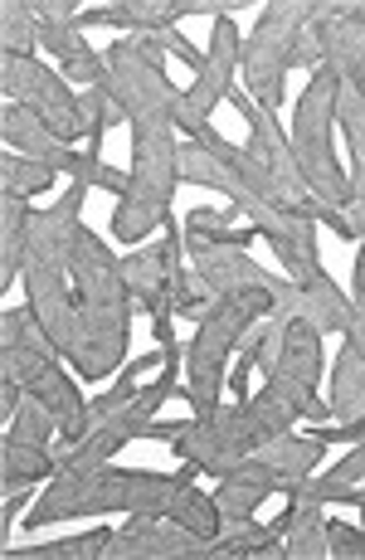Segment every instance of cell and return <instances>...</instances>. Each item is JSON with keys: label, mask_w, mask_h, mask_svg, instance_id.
I'll return each mask as SVG.
<instances>
[{"label": "cell", "mask_w": 365, "mask_h": 560, "mask_svg": "<svg viewBox=\"0 0 365 560\" xmlns=\"http://www.w3.org/2000/svg\"><path fill=\"white\" fill-rule=\"evenodd\" d=\"M73 288V347L69 361L79 381H103L117 365H127V331H132V293L122 278V258H117L98 234L83 224L79 244H73L69 264Z\"/></svg>", "instance_id": "1"}, {"label": "cell", "mask_w": 365, "mask_h": 560, "mask_svg": "<svg viewBox=\"0 0 365 560\" xmlns=\"http://www.w3.org/2000/svg\"><path fill=\"white\" fill-rule=\"evenodd\" d=\"M200 468L186 463L180 472H152V468H117V463H98V468H73L54 472V482L35 498V512L25 516L30 532H45L54 522L69 516H166L170 498L180 482H196Z\"/></svg>", "instance_id": "2"}, {"label": "cell", "mask_w": 365, "mask_h": 560, "mask_svg": "<svg viewBox=\"0 0 365 560\" xmlns=\"http://www.w3.org/2000/svg\"><path fill=\"white\" fill-rule=\"evenodd\" d=\"M321 15V0H268L254 35L244 39L239 79L249 83V98L259 113L278 117L283 107V83L293 69L317 73L321 49L313 39V20Z\"/></svg>", "instance_id": "3"}, {"label": "cell", "mask_w": 365, "mask_h": 560, "mask_svg": "<svg viewBox=\"0 0 365 560\" xmlns=\"http://www.w3.org/2000/svg\"><path fill=\"white\" fill-rule=\"evenodd\" d=\"M337 89H341V73L331 63H321L293 107V137L287 142H293V156H297L307 190L321 205H331V210H346V205H356V190H351L346 166L337 161V142H331V127H337L331 103H337Z\"/></svg>", "instance_id": "4"}, {"label": "cell", "mask_w": 365, "mask_h": 560, "mask_svg": "<svg viewBox=\"0 0 365 560\" xmlns=\"http://www.w3.org/2000/svg\"><path fill=\"white\" fill-rule=\"evenodd\" d=\"M0 89H5V98L15 107H30L35 117H45L69 147L79 142V137H89V122H83L73 83L63 79L59 69L39 63L35 54H0Z\"/></svg>", "instance_id": "5"}, {"label": "cell", "mask_w": 365, "mask_h": 560, "mask_svg": "<svg viewBox=\"0 0 365 560\" xmlns=\"http://www.w3.org/2000/svg\"><path fill=\"white\" fill-rule=\"evenodd\" d=\"M180 190V142L170 122H137L132 127V176L127 196L170 210V196Z\"/></svg>", "instance_id": "6"}, {"label": "cell", "mask_w": 365, "mask_h": 560, "mask_svg": "<svg viewBox=\"0 0 365 560\" xmlns=\"http://www.w3.org/2000/svg\"><path fill=\"white\" fill-rule=\"evenodd\" d=\"M103 560H214V551L205 536L176 526L170 516H132L113 532Z\"/></svg>", "instance_id": "7"}, {"label": "cell", "mask_w": 365, "mask_h": 560, "mask_svg": "<svg viewBox=\"0 0 365 560\" xmlns=\"http://www.w3.org/2000/svg\"><path fill=\"white\" fill-rule=\"evenodd\" d=\"M83 196L89 186L73 180L49 210H35L30 214V244H25V268L30 264H45V268H63L69 273L73 264V244H79V230H83Z\"/></svg>", "instance_id": "8"}, {"label": "cell", "mask_w": 365, "mask_h": 560, "mask_svg": "<svg viewBox=\"0 0 365 560\" xmlns=\"http://www.w3.org/2000/svg\"><path fill=\"white\" fill-rule=\"evenodd\" d=\"M268 288H273V312L287 322H313L317 331H341L346 337L351 327V298L341 293L337 283L317 278V283H297V278H278L268 273Z\"/></svg>", "instance_id": "9"}, {"label": "cell", "mask_w": 365, "mask_h": 560, "mask_svg": "<svg viewBox=\"0 0 365 560\" xmlns=\"http://www.w3.org/2000/svg\"><path fill=\"white\" fill-rule=\"evenodd\" d=\"M239 54H244V35H239V25H234V15H214L210 49H200L196 83L186 89V103L196 107V113L214 117V107L234 93V79H239Z\"/></svg>", "instance_id": "10"}, {"label": "cell", "mask_w": 365, "mask_h": 560, "mask_svg": "<svg viewBox=\"0 0 365 560\" xmlns=\"http://www.w3.org/2000/svg\"><path fill=\"white\" fill-rule=\"evenodd\" d=\"M321 365H327V357H321V331L313 327V322H287L283 347H278L273 371H268V375H283V381H293V385H303V390L317 395ZM268 375H263V381H268Z\"/></svg>", "instance_id": "11"}, {"label": "cell", "mask_w": 365, "mask_h": 560, "mask_svg": "<svg viewBox=\"0 0 365 560\" xmlns=\"http://www.w3.org/2000/svg\"><path fill=\"white\" fill-rule=\"evenodd\" d=\"M210 551H214V560H278V556H287V546H283V536L273 532V522H259V516H224Z\"/></svg>", "instance_id": "12"}, {"label": "cell", "mask_w": 365, "mask_h": 560, "mask_svg": "<svg viewBox=\"0 0 365 560\" xmlns=\"http://www.w3.org/2000/svg\"><path fill=\"white\" fill-rule=\"evenodd\" d=\"M190 273L210 288V293H244V288L268 283V268L254 264L249 249H210L190 258Z\"/></svg>", "instance_id": "13"}, {"label": "cell", "mask_w": 365, "mask_h": 560, "mask_svg": "<svg viewBox=\"0 0 365 560\" xmlns=\"http://www.w3.org/2000/svg\"><path fill=\"white\" fill-rule=\"evenodd\" d=\"M327 448L331 444L313 429V434H278V439H268V444L254 448V454H259L268 468L283 478V492H287L297 478H307V472H313L317 463L327 458ZM283 492H278V498H283Z\"/></svg>", "instance_id": "14"}, {"label": "cell", "mask_w": 365, "mask_h": 560, "mask_svg": "<svg viewBox=\"0 0 365 560\" xmlns=\"http://www.w3.org/2000/svg\"><path fill=\"white\" fill-rule=\"evenodd\" d=\"M0 137H5V152L35 156V161H45V166H54V156L69 147V142H63V137L45 122V117H35L30 107H15V103H10L5 117H0Z\"/></svg>", "instance_id": "15"}, {"label": "cell", "mask_w": 365, "mask_h": 560, "mask_svg": "<svg viewBox=\"0 0 365 560\" xmlns=\"http://www.w3.org/2000/svg\"><path fill=\"white\" fill-rule=\"evenodd\" d=\"M273 532L283 536L287 556H297V560L331 556L327 551V508H321V502H287L283 516L273 522Z\"/></svg>", "instance_id": "16"}, {"label": "cell", "mask_w": 365, "mask_h": 560, "mask_svg": "<svg viewBox=\"0 0 365 560\" xmlns=\"http://www.w3.org/2000/svg\"><path fill=\"white\" fill-rule=\"evenodd\" d=\"M331 424H365V357L356 347H341L337 365H331Z\"/></svg>", "instance_id": "17"}, {"label": "cell", "mask_w": 365, "mask_h": 560, "mask_svg": "<svg viewBox=\"0 0 365 560\" xmlns=\"http://www.w3.org/2000/svg\"><path fill=\"white\" fill-rule=\"evenodd\" d=\"M30 214H35V205H30V200L0 196V288H15V278L25 273Z\"/></svg>", "instance_id": "18"}, {"label": "cell", "mask_w": 365, "mask_h": 560, "mask_svg": "<svg viewBox=\"0 0 365 560\" xmlns=\"http://www.w3.org/2000/svg\"><path fill=\"white\" fill-rule=\"evenodd\" d=\"M59 472V454L45 444H20V439H0V482L5 492H20L39 478Z\"/></svg>", "instance_id": "19"}, {"label": "cell", "mask_w": 365, "mask_h": 560, "mask_svg": "<svg viewBox=\"0 0 365 560\" xmlns=\"http://www.w3.org/2000/svg\"><path fill=\"white\" fill-rule=\"evenodd\" d=\"M166 516H170L176 526H186V532L205 536V541H214V536H220V522H224V512H220V502H214V492H200L196 482H180L176 498H170V508H166Z\"/></svg>", "instance_id": "20"}, {"label": "cell", "mask_w": 365, "mask_h": 560, "mask_svg": "<svg viewBox=\"0 0 365 560\" xmlns=\"http://www.w3.org/2000/svg\"><path fill=\"white\" fill-rule=\"evenodd\" d=\"M54 176L59 171L45 166V161L5 152V161H0V196H20V200L45 196V190H54Z\"/></svg>", "instance_id": "21"}, {"label": "cell", "mask_w": 365, "mask_h": 560, "mask_svg": "<svg viewBox=\"0 0 365 560\" xmlns=\"http://www.w3.org/2000/svg\"><path fill=\"white\" fill-rule=\"evenodd\" d=\"M107 541H113V526H93V532L69 536V541H54V546H30V551H15V546H10L5 560H103Z\"/></svg>", "instance_id": "22"}, {"label": "cell", "mask_w": 365, "mask_h": 560, "mask_svg": "<svg viewBox=\"0 0 365 560\" xmlns=\"http://www.w3.org/2000/svg\"><path fill=\"white\" fill-rule=\"evenodd\" d=\"M39 20L30 0H5L0 5V54H35Z\"/></svg>", "instance_id": "23"}, {"label": "cell", "mask_w": 365, "mask_h": 560, "mask_svg": "<svg viewBox=\"0 0 365 560\" xmlns=\"http://www.w3.org/2000/svg\"><path fill=\"white\" fill-rule=\"evenodd\" d=\"M268 498H278L273 482H244V478H220L214 488V502H220L224 516H259V508Z\"/></svg>", "instance_id": "24"}, {"label": "cell", "mask_w": 365, "mask_h": 560, "mask_svg": "<svg viewBox=\"0 0 365 560\" xmlns=\"http://www.w3.org/2000/svg\"><path fill=\"white\" fill-rule=\"evenodd\" d=\"M5 439H20V444H59V424H54V415L39 400H30L25 395V405L15 409V419L5 424Z\"/></svg>", "instance_id": "25"}, {"label": "cell", "mask_w": 365, "mask_h": 560, "mask_svg": "<svg viewBox=\"0 0 365 560\" xmlns=\"http://www.w3.org/2000/svg\"><path fill=\"white\" fill-rule=\"evenodd\" d=\"M351 283H356V298H351V327H346V341L365 357V244L356 254V268H351Z\"/></svg>", "instance_id": "26"}, {"label": "cell", "mask_w": 365, "mask_h": 560, "mask_svg": "<svg viewBox=\"0 0 365 560\" xmlns=\"http://www.w3.org/2000/svg\"><path fill=\"white\" fill-rule=\"evenodd\" d=\"M59 73L69 83H79V89H103L107 83V59L103 54H79V59H69V63H59Z\"/></svg>", "instance_id": "27"}, {"label": "cell", "mask_w": 365, "mask_h": 560, "mask_svg": "<svg viewBox=\"0 0 365 560\" xmlns=\"http://www.w3.org/2000/svg\"><path fill=\"white\" fill-rule=\"evenodd\" d=\"M327 551L337 560H365V526L327 522Z\"/></svg>", "instance_id": "28"}, {"label": "cell", "mask_w": 365, "mask_h": 560, "mask_svg": "<svg viewBox=\"0 0 365 560\" xmlns=\"http://www.w3.org/2000/svg\"><path fill=\"white\" fill-rule=\"evenodd\" d=\"M327 5V15H337V20H351V25L365 35V0H321Z\"/></svg>", "instance_id": "29"}, {"label": "cell", "mask_w": 365, "mask_h": 560, "mask_svg": "<svg viewBox=\"0 0 365 560\" xmlns=\"http://www.w3.org/2000/svg\"><path fill=\"white\" fill-rule=\"evenodd\" d=\"M249 371H254V361H249V357H234V371H229V390H234V400H249Z\"/></svg>", "instance_id": "30"}, {"label": "cell", "mask_w": 365, "mask_h": 560, "mask_svg": "<svg viewBox=\"0 0 365 560\" xmlns=\"http://www.w3.org/2000/svg\"><path fill=\"white\" fill-rule=\"evenodd\" d=\"M170 317H176V312H161V317H152V337H156V347H170V341H176V327H170Z\"/></svg>", "instance_id": "31"}, {"label": "cell", "mask_w": 365, "mask_h": 560, "mask_svg": "<svg viewBox=\"0 0 365 560\" xmlns=\"http://www.w3.org/2000/svg\"><path fill=\"white\" fill-rule=\"evenodd\" d=\"M356 512H361V516H365V502H361V508H356Z\"/></svg>", "instance_id": "32"}]
</instances>
